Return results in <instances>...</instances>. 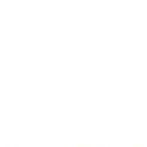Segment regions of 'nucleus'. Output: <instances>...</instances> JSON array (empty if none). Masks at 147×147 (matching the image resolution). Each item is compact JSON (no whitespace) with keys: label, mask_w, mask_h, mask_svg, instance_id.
I'll use <instances>...</instances> for the list:
<instances>
[]
</instances>
